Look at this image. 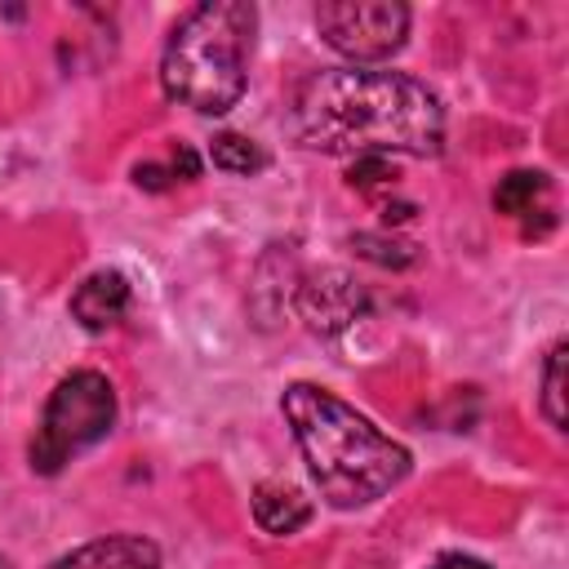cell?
Listing matches in <instances>:
<instances>
[{
    "label": "cell",
    "mask_w": 569,
    "mask_h": 569,
    "mask_svg": "<svg viewBox=\"0 0 569 569\" xmlns=\"http://www.w3.org/2000/svg\"><path fill=\"white\" fill-rule=\"evenodd\" d=\"M351 244L369 258V262H382V267H409L413 262V244H405V240H387V236H369V231H360V236H351Z\"/></svg>",
    "instance_id": "cell-14"
},
{
    "label": "cell",
    "mask_w": 569,
    "mask_h": 569,
    "mask_svg": "<svg viewBox=\"0 0 569 569\" xmlns=\"http://www.w3.org/2000/svg\"><path fill=\"white\" fill-rule=\"evenodd\" d=\"M209 160H213V169L240 173V178L267 169V151H262L253 138H244V133H218V138L209 142Z\"/></svg>",
    "instance_id": "cell-11"
},
{
    "label": "cell",
    "mask_w": 569,
    "mask_h": 569,
    "mask_svg": "<svg viewBox=\"0 0 569 569\" xmlns=\"http://www.w3.org/2000/svg\"><path fill=\"white\" fill-rule=\"evenodd\" d=\"M253 520L262 533L271 538H284V533H298L307 520H311V498H302V489L284 485V480H262L253 489Z\"/></svg>",
    "instance_id": "cell-10"
},
{
    "label": "cell",
    "mask_w": 569,
    "mask_h": 569,
    "mask_svg": "<svg viewBox=\"0 0 569 569\" xmlns=\"http://www.w3.org/2000/svg\"><path fill=\"white\" fill-rule=\"evenodd\" d=\"M116 413H120V405H116V387L107 373H98V369L67 373L53 387V396L40 413V427L31 436V449H27L31 471L58 476L76 453H84L89 445L111 436Z\"/></svg>",
    "instance_id": "cell-4"
},
{
    "label": "cell",
    "mask_w": 569,
    "mask_h": 569,
    "mask_svg": "<svg viewBox=\"0 0 569 569\" xmlns=\"http://www.w3.org/2000/svg\"><path fill=\"white\" fill-rule=\"evenodd\" d=\"M49 569H160V547L142 533H111L58 556Z\"/></svg>",
    "instance_id": "cell-8"
},
{
    "label": "cell",
    "mask_w": 569,
    "mask_h": 569,
    "mask_svg": "<svg viewBox=\"0 0 569 569\" xmlns=\"http://www.w3.org/2000/svg\"><path fill=\"white\" fill-rule=\"evenodd\" d=\"M129 280L120 276V271H93V276H84L80 284H76V293H71V316L89 329V333H102V329H111V325H120L124 320V311H129Z\"/></svg>",
    "instance_id": "cell-9"
},
{
    "label": "cell",
    "mask_w": 569,
    "mask_h": 569,
    "mask_svg": "<svg viewBox=\"0 0 569 569\" xmlns=\"http://www.w3.org/2000/svg\"><path fill=\"white\" fill-rule=\"evenodd\" d=\"M293 129L325 156H436L445 107L405 71L320 67L293 89Z\"/></svg>",
    "instance_id": "cell-1"
},
{
    "label": "cell",
    "mask_w": 569,
    "mask_h": 569,
    "mask_svg": "<svg viewBox=\"0 0 569 569\" xmlns=\"http://www.w3.org/2000/svg\"><path fill=\"white\" fill-rule=\"evenodd\" d=\"M396 164L387 160V156H360L351 169H347V182L356 187V191H387V187H396Z\"/></svg>",
    "instance_id": "cell-13"
},
{
    "label": "cell",
    "mask_w": 569,
    "mask_h": 569,
    "mask_svg": "<svg viewBox=\"0 0 569 569\" xmlns=\"http://www.w3.org/2000/svg\"><path fill=\"white\" fill-rule=\"evenodd\" d=\"M365 307H369V298H365L360 280L338 271V267H325V271H316V276H307L298 284V311L325 338L351 329L365 316Z\"/></svg>",
    "instance_id": "cell-6"
},
{
    "label": "cell",
    "mask_w": 569,
    "mask_h": 569,
    "mask_svg": "<svg viewBox=\"0 0 569 569\" xmlns=\"http://www.w3.org/2000/svg\"><path fill=\"white\" fill-rule=\"evenodd\" d=\"M0 569H13V565H9V560H0Z\"/></svg>",
    "instance_id": "cell-17"
},
{
    "label": "cell",
    "mask_w": 569,
    "mask_h": 569,
    "mask_svg": "<svg viewBox=\"0 0 569 569\" xmlns=\"http://www.w3.org/2000/svg\"><path fill=\"white\" fill-rule=\"evenodd\" d=\"M431 569H489V565L476 560V556H440Z\"/></svg>",
    "instance_id": "cell-16"
},
{
    "label": "cell",
    "mask_w": 569,
    "mask_h": 569,
    "mask_svg": "<svg viewBox=\"0 0 569 569\" xmlns=\"http://www.w3.org/2000/svg\"><path fill=\"white\" fill-rule=\"evenodd\" d=\"M493 209L511 222H520L525 236H547L556 222V204H551V178L542 169H511L498 187H493Z\"/></svg>",
    "instance_id": "cell-7"
},
{
    "label": "cell",
    "mask_w": 569,
    "mask_h": 569,
    "mask_svg": "<svg viewBox=\"0 0 569 569\" xmlns=\"http://www.w3.org/2000/svg\"><path fill=\"white\" fill-rule=\"evenodd\" d=\"M173 178H178L173 164H133V182L147 187V191H164Z\"/></svg>",
    "instance_id": "cell-15"
},
{
    "label": "cell",
    "mask_w": 569,
    "mask_h": 569,
    "mask_svg": "<svg viewBox=\"0 0 569 569\" xmlns=\"http://www.w3.org/2000/svg\"><path fill=\"white\" fill-rule=\"evenodd\" d=\"M280 409L320 485V498L338 511L378 502L413 467L400 440L378 431L365 413H356L347 400H338L320 382H289L280 396Z\"/></svg>",
    "instance_id": "cell-2"
},
{
    "label": "cell",
    "mask_w": 569,
    "mask_h": 569,
    "mask_svg": "<svg viewBox=\"0 0 569 569\" xmlns=\"http://www.w3.org/2000/svg\"><path fill=\"white\" fill-rule=\"evenodd\" d=\"M258 9L244 0H204L187 9L160 53V89L196 116H222L240 102Z\"/></svg>",
    "instance_id": "cell-3"
},
{
    "label": "cell",
    "mask_w": 569,
    "mask_h": 569,
    "mask_svg": "<svg viewBox=\"0 0 569 569\" xmlns=\"http://www.w3.org/2000/svg\"><path fill=\"white\" fill-rule=\"evenodd\" d=\"M542 413L556 431H565V342H556L542 365Z\"/></svg>",
    "instance_id": "cell-12"
},
{
    "label": "cell",
    "mask_w": 569,
    "mask_h": 569,
    "mask_svg": "<svg viewBox=\"0 0 569 569\" xmlns=\"http://www.w3.org/2000/svg\"><path fill=\"white\" fill-rule=\"evenodd\" d=\"M316 27L333 53L360 67L405 49L409 9L400 0H325L316 4Z\"/></svg>",
    "instance_id": "cell-5"
}]
</instances>
